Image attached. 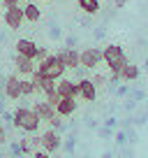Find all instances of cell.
Instances as JSON below:
<instances>
[{
	"mask_svg": "<svg viewBox=\"0 0 148 158\" xmlns=\"http://www.w3.org/2000/svg\"><path fill=\"white\" fill-rule=\"evenodd\" d=\"M12 123L19 130H23V133H37L42 121L30 107H16L14 112H12Z\"/></svg>",
	"mask_w": 148,
	"mask_h": 158,
	"instance_id": "cell-1",
	"label": "cell"
},
{
	"mask_svg": "<svg viewBox=\"0 0 148 158\" xmlns=\"http://www.w3.org/2000/svg\"><path fill=\"white\" fill-rule=\"evenodd\" d=\"M102 63H107L109 72L118 74L120 70H123V65L127 63V54H125V49L118 47V44H107L102 49Z\"/></svg>",
	"mask_w": 148,
	"mask_h": 158,
	"instance_id": "cell-2",
	"label": "cell"
},
{
	"mask_svg": "<svg viewBox=\"0 0 148 158\" xmlns=\"http://www.w3.org/2000/svg\"><path fill=\"white\" fill-rule=\"evenodd\" d=\"M37 70H40L42 74H46V77H51V79H63V74H65V63L60 60V56L58 54H49L42 63H37Z\"/></svg>",
	"mask_w": 148,
	"mask_h": 158,
	"instance_id": "cell-3",
	"label": "cell"
},
{
	"mask_svg": "<svg viewBox=\"0 0 148 158\" xmlns=\"http://www.w3.org/2000/svg\"><path fill=\"white\" fill-rule=\"evenodd\" d=\"M99 63H102V49H97V47H88V49L79 51V68L95 70Z\"/></svg>",
	"mask_w": 148,
	"mask_h": 158,
	"instance_id": "cell-4",
	"label": "cell"
},
{
	"mask_svg": "<svg viewBox=\"0 0 148 158\" xmlns=\"http://www.w3.org/2000/svg\"><path fill=\"white\" fill-rule=\"evenodd\" d=\"M60 144H63V137H60V133L53 130V128H49L46 133L40 135V147L44 149L46 153H56L60 149Z\"/></svg>",
	"mask_w": 148,
	"mask_h": 158,
	"instance_id": "cell-5",
	"label": "cell"
},
{
	"mask_svg": "<svg viewBox=\"0 0 148 158\" xmlns=\"http://www.w3.org/2000/svg\"><path fill=\"white\" fill-rule=\"evenodd\" d=\"M5 23H7V28H12V30H19L21 26H23V7L21 5H16V7H7L5 10Z\"/></svg>",
	"mask_w": 148,
	"mask_h": 158,
	"instance_id": "cell-6",
	"label": "cell"
},
{
	"mask_svg": "<svg viewBox=\"0 0 148 158\" xmlns=\"http://www.w3.org/2000/svg\"><path fill=\"white\" fill-rule=\"evenodd\" d=\"M30 81L35 84V91H42V93H49V91L56 89V79H51V77H46V74H42L37 68H35V72L30 74Z\"/></svg>",
	"mask_w": 148,
	"mask_h": 158,
	"instance_id": "cell-7",
	"label": "cell"
},
{
	"mask_svg": "<svg viewBox=\"0 0 148 158\" xmlns=\"http://www.w3.org/2000/svg\"><path fill=\"white\" fill-rule=\"evenodd\" d=\"M2 91H5L7 100H19L21 98V79H19V74H10V77H5Z\"/></svg>",
	"mask_w": 148,
	"mask_h": 158,
	"instance_id": "cell-8",
	"label": "cell"
},
{
	"mask_svg": "<svg viewBox=\"0 0 148 158\" xmlns=\"http://www.w3.org/2000/svg\"><path fill=\"white\" fill-rule=\"evenodd\" d=\"M56 54L60 56V60L65 63L67 70H76L79 68V51L74 49V47H63V49H58Z\"/></svg>",
	"mask_w": 148,
	"mask_h": 158,
	"instance_id": "cell-9",
	"label": "cell"
},
{
	"mask_svg": "<svg viewBox=\"0 0 148 158\" xmlns=\"http://www.w3.org/2000/svg\"><path fill=\"white\" fill-rule=\"evenodd\" d=\"M76 86H79V95L76 98H81V100H86V102H93L95 98H97V86L90 81V79H79L76 81Z\"/></svg>",
	"mask_w": 148,
	"mask_h": 158,
	"instance_id": "cell-10",
	"label": "cell"
},
{
	"mask_svg": "<svg viewBox=\"0 0 148 158\" xmlns=\"http://www.w3.org/2000/svg\"><path fill=\"white\" fill-rule=\"evenodd\" d=\"M56 91L60 98H76L79 95V86L74 79H58L56 81Z\"/></svg>",
	"mask_w": 148,
	"mask_h": 158,
	"instance_id": "cell-11",
	"label": "cell"
},
{
	"mask_svg": "<svg viewBox=\"0 0 148 158\" xmlns=\"http://www.w3.org/2000/svg\"><path fill=\"white\" fill-rule=\"evenodd\" d=\"M16 147H19V153H35L37 149H42L40 147V135H33V133L23 135V137L16 142Z\"/></svg>",
	"mask_w": 148,
	"mask_h": 158,
	"instance_id": "cell-12",
	"label": "cell"
},
{
	"mask_svg": "<svg viewBox=\"0 0 148 158\" xmlns=\"http://www.w3.org/2000/svg\"><path fill=\"white\" fill-rule=\"evenodd\" d=\"M14 68H16V72H19L21 77H30V74L35 72V68H37V63H35L33 58H25V56H19V54H16Z\"/></svg>",
	"mask_w": 148,
	"mask_h": 158,
	"instance_id": "cell-13",
	"label": "cell"
},
{
	"mask_svg": "<svg viewBox=\"0 0 148 158\" xmlns=\"http://www.w3.org/2000/svg\"><path fill=\"white\" fill-rule=\"evenodd\" d=\"M30 109H33V112L40 116V121H49V118L56 116V107H51L46 100H37V102H35Z\"/></svg>",
	"mask_w": 148,
	"mask_h": 158,
	"instance_id": "cell-14",
	"label": "cell"
},
{
	"mask_svg": "<svg viewBox=\"0 0 148 158\" xmlns=\"http://www.w3.org/2000/svg\"><path fill=\"white\" fill-rule=\"evenodd\" d=\"M79 109V105H76V98H60V102L56 105V114L58 116H72L74 112Z\"/></svg>",
	"mask_w": 148,
	"mask_h": 158,
	"instance_id": "cell-15",
	"label": "cell"
},
{
	"mask_svg": "<svg viewBox=\"0 0 148 158\" xmlns=\"http://www.w3.org/2000/svg\"><path fill=\"white\" fill-rule=\"evenodd\" d=\"M35 51H37V44L28 37H21L16 42V54L19 56H25V58H35Z\"/></svg>",
	"mask_w": 148,
	"mask_h": 158,
	"instance_id": "cell-16",
	"label": "cell"
},
{
	"mask_svg": "<svg viewBox=\"0 0 148 158\" xmlns=\"http://www.w3.org/2000/svg\"><path fill=\"white\" fill-rule=\"evenodd\" d=\"M23 19L30 21V23H37V21L42 19V10L37 2H25L23 5Z\"/></svg>",
	"mask_w": 148,
	"mask_h": 158,
	"instance_id": "cell-17",
	"label": "cell"
},
{
	"mask_svg": "<svg viewBox=\"0 0 148 158\" xmlns=\"http://www.w3.org/2000/svg\"><path fill=\"white\" fill-rule=\"evenodd\" d=\"M118 74H120V79H123V81H134V79H139V68H137L134 63H130V60H127Z\"/></svg>",
	"mask_w": 148,
	"mask_h": 158,
	"instance_id": "cell-18",
	"label": "cell"
},
{
	"mask_svg": "<svg viewBox=\"0 0 148 158\" xmlns=\"http://www.w3.org/2000/svg\"><path fill=\"white\" fill-rule=\"evenodd\" d=\"M79 7L86 14H97L102 5H99V0H79Z\"/></svg>",
	"mask_w": 148,
	"mask_h": 158,
	"instance_id": "cell-19",
	"label": "cell"
},
{
	"mask_svg": "<svg viewBox=\"0 0 148 158\" xmlns=\"http://www.w3.org/2000/svg\"><path fill=\"white\" fill-rule=\"evenodd\" d=\"M35 95V84L30 79H21V98H30Z\"/></svg>",
	"mask_w": 148,
	"mask_h": 158,
	"instance_id": "cell-20",
	"label": "cell"
},
{
	"mask_svg": "<svg viewBox=\"0 0 148 158\" xmlns=\"http://www.w3.org/2000/svg\"><path fill=\"white\" fill-rule=\"evenodd\" d=\"M44 100L51 105V107H56V105L60 102V95H58V91L53 89V91H49V93H44Z\"/></svg>",
	"mask_w": 148,
	"mask_h": 158,
	"instance_id": "cell-21",
	"label": "cell"
},
{
	"mask_svg": "<svg viewBox=\"0 0 148 158\" xmlns=\"http://www.w3.org/2000/svg\"><path fill=\"white\" fill-rule=\"evenodd\" d=\"M46 123H49V128H53V130H60V128H63V116H58V114H56V116H53V118H49Z\"/></svg>",
	"mask_w": 148,
	"mask_h": 158,
	"instance_id": "cell-22",
	"label": "cell"
},
{
	"mask_svg": "<svg viewBox=\"0 0 148 158\" xmlns=\"http://www.w3.org/2000/svg\"><path fill=\"white\" fill-rule=\"evenodd\" d=\"M46 56H49V51H46L44 47H37V51H35V58H33V60H35V63H42Z\"/></svg>",
	"mask_w": 148,
	"mask_h": 158,
	"instance_id": "cell-23",
	"label": "cell"
},
{
	"mask_svg": "<svg viewBox=\"0 0 148 158\" xmlns=\"http://www.w3.org/2000/svg\"><path fill=\"white\" fill-rule=\"evenodd\" d=\"M90 81H93V84L99 89V86H104V84H107V77H104V74H95V77L90 79Z\"/></svg>",
	"mask_w": 148,
	"mask_h": 158,
	"instance_id": "cell-24",
	"label": "cell"
},
{
	"mask_svg": "<svg viewBox=\"0 0 148 158\" xmlns=\"http://www.w3.org/2000/svg\"><path fill=\"white\" fill-rule=\"evenodd\" d=\"M2 5H5V10H7V7H16V5H21V0H2Z\"/></svg>",
	"mask_w": 148,
	"mask_h": 158,
	"instance_id": "cell-25",
	"label": "cell"
},
{
	"mask_svg": "<svg viewBox=\"0 0 148 158\" xmlns=\"http://www.w3.org/2000/svg\"><path fill=\"white\" fill-rule=\"evenodd\" d=\"M7 142V130H5V126H0V144H5Z\"/></svg>",
	"mask_w": 148,
	"mask_h": 158,
	"instance_id": "cell-26",
	"label": "cell"
},
{
	"mask_svg": "<svg viewBox=\"0 0 148 158\" xmlns=\"http://www.w3.org/2000/svg\"><path fill=\"white\" fill-rule=\"evenodd\" d=\"M33 158H51V156H49L46 151H40V149H37V151L33 153Z\"/></svg>",
	"mask_w": 148,
	"mask_h": 158,
	"instance_id": "cell-27",
	"label": "cell"
},
{
	"mask_svg": "<svg viewBox=\"0 0 148 158\" xmlns=\"http://www.w3.org/2000/svg\"><path fill=\"white\" fill-rule=\"evenodd\" d=\"M42 2H53V0H42Z\"/></svg>",
	"mask_w": 148,
	"mask_h": 158,
	"instance_id": "cell-28",
	"label": "cell"
},
{
	"mask_svg": "<svg viewBox=\"0 0 148 158\" xmlns=\"http://www.w3.org/2000/svg\"><path fill=\"white\" fill-rule=\"evenodd\" d=\"M25 2H35V0H25Z\"/></svg>",
	"mask_w": 148,
	"mask_h": 158,
	"instance_id": "cell-29",
	"label": "cell"
},
{
	"mask_svg": "<svg viewBox=\"0 0 148 158\" xmlns=\"http://www.w3.org/2000/svg\"><path fill=\"white\" fill-rule=\"evenodd\" d=\"M0 89H2V84H0Z\"/></svg>",
	"mask_w": 148,
	"mask_h": 158,
	"instance_id": "cell-30",
	"label": "cell"
}]
</instances>
